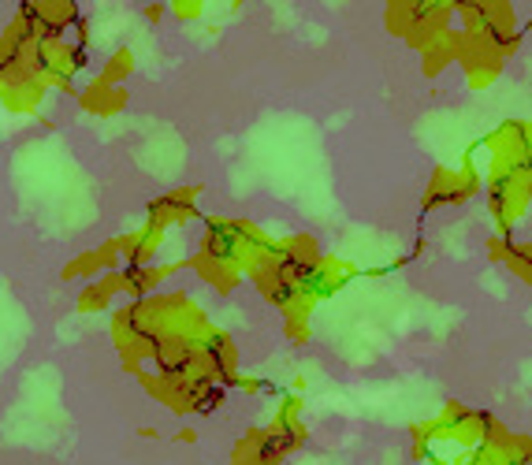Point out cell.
<instances>
[{"mask_svg":"<svg viewBox=\"0 0 532 465\" xmlns=\"http://www.w3.org/2000/svg\"><path fill=\"white\" fill-rule=\"evenodd\" d=\"M145 15H149V19H161V15H164V5H153Z\"/></svg>","mask_w":532,"mask_h":465,"instance_id":"cell-3","label":"cell"},{"mask_svg":"<svg viewBox=\"0 0 532 465\" xmlns=\"http://www.w3.org/2000/svg\"><path fill=\"white\" fill-rule=\"evenodd\" d=\"M175 12H179L182 19H198V12H201V8H198V5H175Z\"/></svg>","mask_w":532,"mask_h":465,"instance_id":"cell-2","label":"cell"},{"mask_svg":"<svg viewBox=\"0 0 532 465\" xmlns=\"http://www.w3.org/2000/svg\"><path fill=\"white\" fill-rule=\"evenodd\" d=\"M127 71H131V52H116V56H112V64H108V71H105V79H101V82L116 86V79H119V75H127Z\"/></svg>","mask_w":532,"mask_h":465,"instance_id":"cell-1","label":"cell"}]
</instances>
